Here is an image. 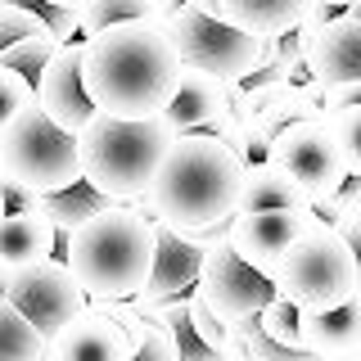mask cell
Here are the masks:
<instances>
[{"mask_svg": "<svg viewBox=\"0 0 361 361\" xmlns=\"http://www.w3.org/2000/svg\"><path fill=\"white\" fill-rule=\"evenodd\" d=\"M82 77L99 113L154 118L167 109L180 77V54L163 18H135L86 41Z\"/></svg>", "mask_w": 361, "mask_h": 361, "instance_id": "cell-1", "label": "cell"}, {"mask_svg": "<svg viewBox=\"0 0 361 361\" xmlns=\"http://www.w3.org/2000/svg\"><path fill=\"white\" fill-rule=\"evenodd\" d=\"M244 167L248 163L221 135L208 131L180 135L167 163L158 167V180L140 208L158 221L176 226V231H203V226L231 221L240 212Z\"/></svg>", "mask_w": 361, "mask_h": 361, "instance_id": "cell-2", "label": "cell"}, {"mask_svg": "<svg viewBox=\"0 0 361 361\" xmlns=\"http://www.w3.org/2000/svg\"><path fill=\"white\" fill-rule=\"evenodd\" d=\"M158 257V221L135 203L90 217L63 235V262L82 280L90 302H118V298H140L154 276Z\"/></svg>", "mask_w": 361, "mask_h": 361, "instance_id": "cell-3", "label": "cell"}, {"mask_svg": "<svg viewBox=\"0 0 361 361\" xmlns=\"http://www.w3.org/2000/svg\"><path fill=\"white\" fill-rule=\"evenodd\" d=\"M176 140L180 135L163 113H154V118L95 113L86 122V131L77 135V145H82V176L95 190H104L113 203H135L140 208Z\"/></svg>", "mask_w": 361, "mask_h": 361, "instance_id": "cell-4", "label": "cell"}, {"mask_svg": "<svg viewBox=\"0 0 361 361\" xmlns=\"http://www.w3.org/2000/svg\"><path fill=\"white\" fill-rule=\"evenodd\" d=\"M276 293L289 298L298 312H334L348 298H357L361 293L357 257L348 240L338 235V226L316 217L289 244V253L276 267Z\"/></svg>", "mask_w": 361, "mask_h": 361, "instance_id": "cell-5", "label": "cell"}, {"mask_svg": "<svg viewBox=\"0 0 361 361\" xmlns=\"http://www.w3.org/2000/svg\"><path fill=\"white\" fill-rule=\"evenodd\" d=\"M0 154H5V176L37 195H54L82 180V145L73 131L54 127L41 104L0 122Z\"/></svg>", "mask_w": 361, "mask_h": 361, "instance_id": "cell-6", "label": "cell"}, {"mask_svg": "<svg viewBox=\"0 0 361 361\" xmlns=\"http://www.w3.org/2000/svg\"><path fill=\"white\" fill-rule=\"evenodd\" d=\"M163 27L176 45L180 63L203 68L221 82H244L262 68V37H253V32L235 27L217 14H203L195 5H180L176 14H167Z\"/></svg>", "mask_w": 361, "mask_h": 361, "instance_id": "cell-7", "label": "cell"}, {"mask_svg": "<svg viewBox=\"0 0 361 361\" xmlns=\"http://www.w3.org/2000/svg\"><path fill=\"white\" fill-rule=\"evenodd\" d=\"M267 163L280 167L298 190H307V199L316 208L353 176L348 163H343V149H338V135L330 127V118L289 122V127L267 145Z\"/></svg>", "mask_w": 361, "mask_h": 361, "instance_id": "cell-8", "label": "cell"}, {"mask_svg": "<svg viewBox=\"0 0 361 361\" xmlns=\"http://www.w3.org/2000/svg\"><path fill=\"white\" fill-rule=\"evenodd\" d=\"M0 293H5L45 338H54L63 325H73L77 316L90 307V293L82 289V280L73 276V267H68L63 257H45L37 267L9 271Z\"/></svg>", "mask_w": 361, "mask_h": 361, "instance_id": "cell-9", "label": "cell"}, {"mask_svg": "<svg viewBox=\"0 0 361 361\" xmlns=\"http://www.w3.org/2000/svg\"><path fill=\"white\" fill-rule=\"evenodd\" d=\"M199 298L208 302L221 321H253L276 302V280H267L262 271H253L235 253L231 244H217L212 253H203V271H199Z\"/></svg>", "mask_w": 361, "mask_h": 361, "instance_id": "cell-10", "label": "cell"}, {"mask_svg": "<svg viewBox=\"0 0 361 361\" xmlns=\"http://www.w3.org/2000/svg\"><path fill=\"white\" fill-rule=\"evenodd\" d=\"M82 54H86V41H68V45H59V54L45 63V73L37 77L41 113L54 127H63L73 135H82L86 122L99 113L95 99H90V90H86V77H82Z\"/></svg>", "mask_w": 361, "mask_h": 361, "instance_id": "cell-11", "label": "cell"}, {"mask_svg": "<svg viewBox=\"0 0 361 361\" xmlns=\"http://www.w3.org/2000/svg\"><path fill=\"white\" fill-rule=\"evenodd\" d=\"M316 221V212H293V208H267V212H235L231 217V248L244 257L253 271L276 280L280 257L289 244Z\"/></svg>", "mask_w": 361, "mask_h": 361, "instance_id": "cell-12", "label": "cell"}, {"mask_svg": "<svg viewBox=\"0 0 361 361\" xmlns=\"http://www.w3.org/2000/svg\"><path fill=\"white\" fill-rule=\"evenodd\" d=\"M235 113V99H231V82L203 73V68H190L180 63V77H176V90L167 99L163 118L176 127V135H195V131H208L217 135V127Z\"/></svg>", "mask_w": 361, "mask_h": 361, "instance_id": "cell-13", "label": "cell"}, {"mask_svg": "<svg viewBox=\"0 0 361 361\" xmlns=\"http://www.w3.org/2000/svg\"><path fill=\"white\" fill-rule=\"evenodd\" d=\"M135 338L104 307H90L50 338V361H131Z\"/></svg>", "mask_w": 361, "mask_h": 361, "instance_id": "cell-14", "label": "cell"}, {"mask_svg": "<svg viewBox=\"0 0 361 361\" xmlns=\"http://www.w3.org/2000/svg\"><path fill=\"white\" fill-rule=\"evenodd\" d=\"M307 77L321 90L361 82V18H353L343 9V14H334L316 32V41L307 50Z\"/></svg>", "mask_w": 361, "mask_h": 361, "instance_id": "cell-15", "label": "cell"}, {"mask_svg": "<svg viewBox=\"0 0 361 361\" xmlns=\"http://www.w3.org/2000/svg\"><path fill=\"white\" fill-rule=\"evenodd\" d=\"M199 271H203V248H195L185 235L176 231V226L158 221L154 276H149V285H145V293L135 298V302H140V312L154 307V302H167V298H190V293L199 289Z\"/></svg>", "mask_w": 361, "mask_h": 361, "instance_id": "cell-16", "label": "cell"}, {"mask_svg": "<svg viewBox=\"0 0 361 361\" xmlns=\"http://www.w3.org/2000/svg\"><path fill=\"white\" fill-rule=\"evenodd\" d=\"M298 334L321 361H361V293L334 312H298Z\"/></svg>", "mask_w": 361, "mask_h": 361, "instance_id": "cell-17", "label": "cell"}, {"mask_svg": "<svg viewBox=\"0 0 361 361\" xmlns=\"http://www.w3.org/2000/svg\"><path fill=\"white\" fill-rule=\"evenodd\" d=\"M45 257H63V235L54 231V221L45 212H9L0 221V262H5V276L9 271H23V267H37Z\"/></svg>", "mask_w": 361, "mask_h": 361, "instance_id": "cell-18", "label": "cell"}, {"mask_svg": "<svg viewBox=\"0 0 361 361\" xmlns=\"http://www.w3.org/2000/svg\"><path fill=\"white\" fill-rule=\"evenodd\" d=\"M267 208H293V212H316L307 190H298L293 180L271 167L267 158L244 167V190H240V212H267Z\"/></svg>", "mask_w": 361, "mask_h": 361, "instance_id": "cell-19", "label": "cell"}, {"mask_svg": "<svg viewBox=\"0 0 361 361\" xmlns=\"http://www.w3.org/2000/svg\"><path fill=\"white\" fill-rule=\"evenodd\" d=\"M312 0H221V18L253 37H280L307 18Z\"/></svg>", "mask_w": 361, "mask_h": 361, "instance_id": "cell-20", "label": "cell"}, {"mask_svg": "<svg viewBox=\"0 0 361 361\" xmlns=\"http://www.w3.org/2000/svg\"><path fill=\"white\" fill-rule=\"evenodd\" d=\"M109 208H118V203H113L104 190H95L86 176L77 180V185H68V190L41 195V212L54 221V231H59V235H73L77 226H86L90 217H99V212H109Z\"/></svg>", "mask_w": 361, "mask_h": 361, "instance_id": "cell-21", "label": "cell"}, {"mask_svg": "<svg viewBox=\"0 0 361 361\" xmlns=\"http://www.w3.org/2000/svg\"><path fill=\"white\" fill-rule=\"evenodd\" d=\"M221 361H321V357L276 343V338L262 330V321L253 316V321H235L231 325V343H226Z\"/></svg>", "mask_w": 361, "mask_h": 361, "instance_id": "cell-22", "label": "cell"}, {"mask_svg": "<svg viewBox=\"0 0 361 361\" xmlns=\"http://www.w3.org/2000/svg\"><path fill=\"white\" fill-rule=\"evenodd\" d=\"M0 361H50V338L0 293Z\"/></svg>", "mask_w": 361, "mask_h": 361, "instance_id": "cell-23", "label": "cell"}, {"mask_svg": "<svg viewBox=\"0 0 361 361\" xmlns=\"http://www.w3.org/2000/svg\"><path fill=\"white\" fill-rule=\"evenodd\" d=\"M135 18H158L154 0H90L82 9V41L118 27V23H135Z\"/></svg>", "mask_w": 361, "mask_h": 361, "instance_id": "cell-24", "label": "cell"}, {"mask_svg": "<svg viewBox=\"0 0 361 361\" xmlns=\"http://www.w3.org/2000/svg\"><path fill=\"white\" fill-rule=\"evenodd\" d=\"M32 104H37V82L27 73H18V68L0 63V122H9L14 113L32 109Z\"/></svg>", "mask_w": 361, "mask_h": 361, "instance_id": "cell-25", "label": "cell"}, {"mask_svg": "<svg viewBox=\"0 0 361 361\" xmlns=\"http://www.w3.org/2000/svg\"><path fill=\"white\" fill-rule=\"evenodd\" d=\"M330 127H334V135H338V149H343L348 172L361 176V104L330 109Z\"/></svg>", "mask_w": 361, "mask_h": 361, "instance_id": "cell-26", "label": "cell"}, {"mask_svg": "<svg viewBox=\"0 0 361 361\" xmlns=\"http://www.w3.org/2000/svg\"><path fill=\"white\" fill-rule=\"evenodd\" d=\"M131 338H135V357H131V361H180V357H176L172 330L154 325L149 316H140V325L131 330Z\"/></svg>", "mask_w": 361, "mask_h": 361, "instance_id": "cell-27", "label": "cell"}, {"mask_svg": "<svg viewBox=\"0 0 361 361\" xmlns=\"http://www.w3.org/2000/svg\"><path fill=\"white\" fill-rule=\"evenodd\" d=\"M257 321H262V330L276 338V343H285V348H298V353H307V348H302V334H298V307H293L289 298H280L276 293V302H271V307L257 316Z\"/></svg>", "mask_w": 361, "mask_h": 361, "instance_id": "cell-28", "label": "cell"}, {"mask_svg": "<svg viewBox=\"0 0 361 361\" xmlns=\"http://www.w3.org/2000/svg\"><path fill=\"white\" fill-rule=\"evenodd\" d=\"M27 37H54L45 23L32 14V9H18V5H0V54L9 50V45L27 41Z\"/></svg>", "mask_w": 361, "mask_h": 361, "instance_id": "cell-29", "label": "cell"}, {"mask_svg": "<svg viewBox=\"0 0 361 361\" xmlns=\"http://www.w3.org/2000/svg\"><path fill=\"white\" fill-rule=\"evenodd\" d=\"M190 325L199 330V338L212 348V353H226V343H231V321H221L199 293H190Z\"/></svg>", "mask_w": 361, "mask_h": 361, "instance_id": "cell-30", "label": "cell"}, {"mask_svg": "<svg viewBox=\"0 0 361 361\" xmlns=\"http://www.w3.org/2000/svg\"><path fill=\"white\" fill-rule=\"evenodd\" d=\"M361 212V176H348L343 185L334 190L330 199L316 208V217L321 221H330V226H338V221H348V217H357Z\"/></svg>", "mask_w": 361, "mask_h": 361, "instance_id": "cell-31", "label": "cell"}, {"mask_svg": "<svg viewBox=\"0 0 361 361\" xmlns=\"http://www.w3.org/2000/svg\"><path fill=\"white\" fill-rule=\"evenodd\" d=\"M172 338H176V357H180V361H221V353H212L190 321L180 325V330H172Z\"/></svg>", "mask_w": 361, "mask_h": 361, "instance_id": "cell-32", "label": "cell"}, {"mask_svg": "<svg viewBox=\"0 0 361 361\" xmlns=\"http://www.w3.org/2000/svg\"><path fill=\"white\" fill-rule=\"evenodd\" d=\"M154 325H163V330H180V325L190 321V298H167V302H154V307H145Z\"/></svg>", "mask_w": 361, "mask_h": 361, "instance_id": "cell-33", "label": "cell"}, {"mask_svg": "<svg viewBox=\"0 0 361 361\" xmlns=\"http://www.w3.org/2000/svg\"><path fill=\"white\" fill-rule=\"evenodd\" d=\"M5 185V203H9V212H37L41 208V195L37 190H27V185H18V180H0Z\"/></svg>", "mask_w": 361, "mask_h": 361, "instance_id": "cell-34", "label": "cell"}, {"mask_svg": "<svg viewBox=\"0 0 361 361\" xmlns=\"http://www.w3.org/2000/svg\"><path fill=\"white\" fill-rule=\"evenodd\" d=\"M338 235H343L348 248H353V257H357V280H361V212H357V217H348V221H338Z\"/></svg>", "mask_w": 361, "mask_h": 361, "instance_id": "cell-35", "label": "cell"}, {"mask_svg": "<svg viewBox=\"0 0 361 361\" xmlns=\"http://www.w3.org/2000/svg\"><path fill=\"white\" fill-rule=\"evenodd\" d=\"M54 9H63V14H73V18H82V9L90 5V0H50Z\"/></svg>", "mask_w": 361, "mask_h": 361, "instance_id": "cell-36", "label": "cell"}, {"mask_svg": "<svg viewBox=\"0 0 361 361\" xmlns=\"http://www.w3.org/2000/svg\"><path fill=\"white\" fill-rule=\"evenodd\" d=\"M180 5H190V0H154V9H158V18H167V14H176Z\"/></svg>", "mask_w": 361, "mask_h": 361, "instance_id": "cell-37", "label": "cell"}, {"mask_svg": "<svg viewBox=\"0 0 361 361\" xmlns=\"http://www.w3.org/2000/svg\"><path fill=\"white\" fill-rule=\"evenodd\" d=\"M9 217V203H5V185H0V221Z\"/></svg>", "mask_w": 361, "mask_h": 361, "instance_id": "cell-38", "label": "cell"}, {"mask_svg": "<svg viewBox=\"0 0 361 361\" xmlns=\"http://www.w3.org/2000/svg\"><path fill=\"white\" fill-rule=\"evenodd\" d=\"M316 5H334V9H348V0H316Z\"/></svg>", "mask_w": 361, "mask_h": 361, "instance_id": "cell-39", "label": "cell"}, {"mask_svg": "<svg viewBox=\"0 0 361 361\" xmlns=\"http://www.w3.org/2000/svg\"><path fill=\"white\" fill-rule=\"evenodd\" d=\"M348 14H353V18H361V5H348Z\"/></svg>", "mask_w": 361, "mask_h": 361, "instance_id": "cell-40", "label": "cell"}, {"mask_svg": "<svg viewBox=\"0 0 361 361\" xmlns=\"http://www.w3.org/2000/svg\"><path fill=\"white\" fill-rule=\"evenodd\" d=\"M0 180H5V154H0Z\"/></svg>", "mask_w": 361, "mask_h": 361, "instance_id": "cell-41", "label": "cell"}, {"mask_svg": "<svg viewBox=\"0 0 361 361\" xmlns=\"http://www.w3.org/2000/svg\"><path fill=\"white\" fill-rule=\"evenodd\" d=\"M0 289H5V262H0Z\"/></svg>", "mask_w": 361, "mask_h": 361, "instance_id": "cell-42", "label": "cell"}, {"mask_svg": "<svg viewBox=\"0 0 361 361\" xmlns=\"http://www.w3.org/2000/svg\"><path fill=\"white\" fill-rule=\"evenodd\" d=\"M348 5H361V0H348Z\"/></svg>", "mask_w": 361, "mask_h": 361, "instance_id": "cell-43", "label": "cell"}]
</instances>
